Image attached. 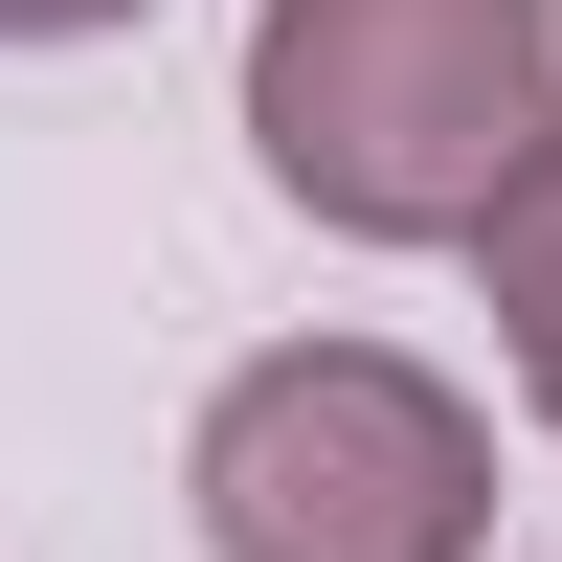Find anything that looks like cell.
Here are the masks:
<instances>
[{"instance_id":"6da1fadb","label":"cell","mask_w":562,"mask_h":562,"mask_svg":"<svg viewBox=\"0 0 562 562\" xmlns=\"http://www.w3.org/2000/svg\"><path fill=\"white\" fill-rule=\"evenodd\" d=\"M248 158L338 248H495L562 158V0H248Z\"/></svg>"},{"instance_id":"7a4b0ae2","label":"cell","mask_w":562,"mask_h":562,"mask_svg":"<svg viewBox=\"0 0 562 562\" xmlns=\"http://www.w3.org/2000/svg\"><path fill=\"white\" fill-rule=\"evenodd\" d=\"M203 562H495V428L405 338H270L180 428Z\"/></svg>"},{"instance_id":"3957f363","label":"cell","mask_w":562,"mask_h":562,"mask_svg":"<svg viewBox=\"0 0 562 562\" xmlns=\"http://www.w3.org/2000/svg\"><path fill=\"white\" fill-rule=\"evenodd\" d=\"M473 293H495V360H518V405L562 428V158L495 203V248H473Z\"/></svg>"},{"instance_id":"277c9868","label":"cell","mask_w":562,"mask_h":562,"mask_svg":"<svg viewBox=\"0 0 562 562\" xmlns=\"http://www.w3.org/2000/svg\"><path fill=\"white\" fill-rule=\"evenodd\" d=\"M113 23H158V0H0V45H113Z\"/></svg>"}]
</instances>
